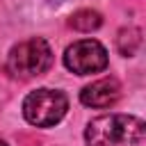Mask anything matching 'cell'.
Masks as SVG:
<instances>
[{
	"label": "cell",
	"mask_w": 146,
	"mask_h": 146,
	"mask_svg": "<svg viewBox=\"0 0 146 146\" xmlns=\"http://www.w3.org/2000/svg\"><path fill=\"white\" fill-rule=\"evenodd\" d=\"M119 98H121V84L112 75L110 78H100V80L87 84L80 91V103L87 105V107H94V110L112 107Z\"/></svg>",
	"instance_id": "5"
},
{
	"label": "cell",
	"mask_w": 146,
	"mask_h": 146,
	"mask_svg": "<svg viewBox=\"0 0 146 146\" xmlns=\"http://www.w3.org/2000/svg\"><path fill=\"white\" fill-rule=\"evenodd\" d=\"M68 23H71V27L78 30V32H94V30L100 27L103 16H100L98 11H94V9H80V11H75V14L71 16Z\"/></svg>",
	"instance_id": "6"
},
{
	"label": "cell",
	"mask_w": 146,
	"mask_h": 146,
	"mask_svg": "<svg viewBox=\"0 0 146 146\" xmlns=\"http://www.w3.org/2000/svg\"><path fill=\"white\" fill-rule=\"evenodd\" d=\"M0 146H9V144H7V141H2V139H0Z\"/></svg>",
	"instance_id": "8"
},
{
	"label": "cell",
	"mask_w": 146,
	"mask_h": 146,
	"mask_svg": "<svg viewBox=\"0 0 146 146\" xmlns=\"http://www.w3.org/2000/svg\"><path fill=\"white\" fill-rule=\"evenodd\" d=\"M141 43V30L139 27H123L116 36V48L123 57H132Z\"/></svg>",
	"instance_id": "7"
},
{
	"label": "cell",
	"mask_w": 146,
	"mask_h": 146,
	"mask_svg": "<svg viewBox=\"0 0 146 146\" xmlns=\"http://www.w3.org/2000/svg\"><path fill=\"white\" fill-rule=\"evenodd\" d=\"M52 66V50L46 39L32 36L16 43L7 55V68L16 78H36Z\"/></svg>",
	"instance_id": "2"
},
{
	"label": "cell",
	"mask_w": 146,
	"mask_h": 146,
	"mask_svg": "<svg viewBox=\"0 0 146 146\" xmlns=\"http://www.w3.org/2000/svg\"><path fill=\"white\" fill-rule=\"evenodd\" d=\"M146 125L139 116L130 114H103L87 123V146H116V144H141Z\"/></svg>",
	"instance_id": "1"
},
{
	"label": "cell",
	"mask_w": 146,
	"mask_h": 146,
	"mask_svg": "<svg viewBox=\"0 0 146 146\" xmlns=\"http://www.w3.org/2000/svg\"><path fill=\"white\" fill-rule=\"evenodd\" d=\"M107 50L96 39H80L64 50V66L75 75H91L107 68Z\"/></svg>",
	"instance_id": "4"
},
{
	"label": "cell",
	"mask_w": 146,
	"mask_h": 146,
	"mask_svg": "<svg viewBox=\"0 0 146 146\" xmlns=\"http://www.w3.org/2000/svg\"><path fill=\"white\" fill-rule=\"evenodd\" d=\"M68 110V98L59 89L41 87L36 91H30L23 100V116L30 125L36 128H50L64 119Z\"/></svg>",
	"instance_id": "3"
}]
</instances>
